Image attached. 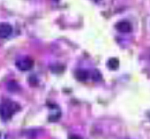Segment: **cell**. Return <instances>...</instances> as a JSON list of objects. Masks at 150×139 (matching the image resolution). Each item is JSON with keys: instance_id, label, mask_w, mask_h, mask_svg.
I'll use <instances>...</instances> for the list:
<instances>
[{"instance_id": "obj_8", "label": "cell", "mask_w": 150, "mask_h": 139, "mask_svg": "<svg viewBox=\"0 0 150 139\" xmlns=\"http://www.w3.org/2000/svg\"><path fill=\"white\" fill-rule=\"evenodd\" d=\"M69 139H82L80 137L76 135H72L69 137Z\"/></svg>"}, {"instance_id": "obj_4", "label": "cell", "mask_w": 150, "mask_h": 139, "mask_svg": "<svg viewBox=\"0 0 150 139\" xmlns=\"http://www.w3.org/2000/svg\"><path fill=\"white\" fill-rule=\"evenodd\" d=\"M115 28L121 33H129L132 31V27L131 24L127 21H121L115 25Z\"/></svg>"}, {"instance_id": "obj_6", "label": "cell", "mask_w": 150, "mask_h": 139, "mask_svg": "<svg viewBox=\"0 0 150 139\" xmlns=\"http://www.w3.org/2000/svg\"><path fill=\"white\" fill-rule=\"evenodd\" d=\"M107 66L111 70H116L120 66V61L116 58H111L108 60Z\"/></svg>"}, {"instance_id": "obj_2", "label": "cell", "mask_w": 150, "mask_h": 139, "mask_svg": "<svg viewBox=\"0 0 150 139\" xmlns=\"http://www.w3.org/2000/svg\"><path fill=\"white\" fill-rule=\"evenodd\" d=\"M16 66L22 72L28 71L34 66V60L28 56H24L16 60Z\"/></svg>"}, {"instance_id": "obj_5", "label": "cell", "mask_w": 150, "mask_h": 139, "mask_svg": "<svg viewBox=\"0 0 150 139\" xmlns=\"http://www.w3.org/2000/svg\"><path fill=\"white\" fill-rule=\"evenodd\" d=\"M75 77L80 82H86L88 79L89 74L87 71L80 69L75 73Z\"/></svg>"}, {"instance_id": "obj_7", "label": "cell", "mask_w": 150, "mask_h": 139, "mask_svg": "<svg viewBox=\"0 0 150 139\" xmlns=\"http://www.w3.org/2000/svg\"><path fill=\"white\" fill-rule=\"evenodd\" d=\"M93 79L96 81H100L101 78V75H100V74L97 72V71H96L94 73V75H93Z\"/></svg>"}, {"instance_id": "obj_1", "label": "cell", "mask_w": 150, "mask_h": 139, "mask_svg": "<svg viewBox=\"0 0 150 139\" xmlns=\"http://www.w3.org/2000/svg\"><path fill=\"white\" fill-rule=\"evenodd\" d=\"M20 106L17 102L10 100H6L0 105V117L7 120L20 110Z\"/></svg>"}, {"instance_id": "obj_3", "label": "cell", "mask_w": 150, "mask_h": 139, "mask_svg": "<svg viewBox=\"0 0 150 139\" xmlns=\"http://www.w3.org/2000/svg\"><path fill=\"white\" fill-rule=\"evenodd\" d=\"M13 33V27L8 23L0 24V39H6Z\"/></svg>"}, {"instance_id": "obj_9", "label": "cell", "mask_w": 150, "mask_h": 139, "mask_svg": "<svg viewBox=\"0 0 150 139\" xmlns=\"http://www.w3.org/2000/svg\"><path fill=\"white\" fill-rule=\"evenodd\" d=\"M149 117H150V115H149Z\"/></svg>"}]
</instances>
